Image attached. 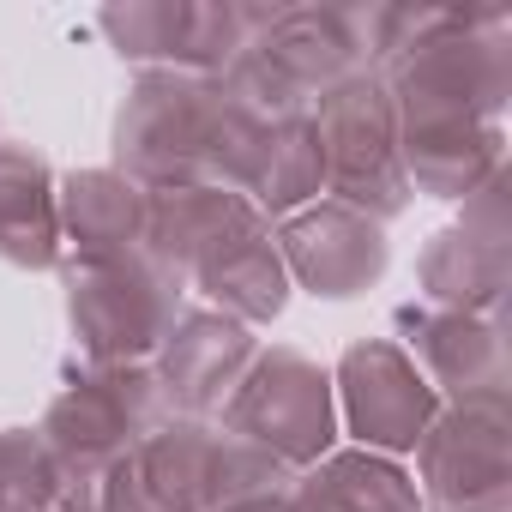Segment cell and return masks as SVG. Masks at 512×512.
Returning <instances> with one entry per match:
<instances>
[{
    "label": "cell",
    "instance_id": "1",
    "mask_svg": "<svg viewBox=\"0 0 512 512\" xmlns=\"http://www.w3.org/2000/svg\"><path fill=\"white\" fill-rule=\"evenodd\" d=\"M266 139V121L241 109L223 79H187V73H139L115 109L109 127V169L139 181L145 193L157 187H247L253 151Z\"/></svg>",
    "mask_w": 512,
    "mask_h": 512
},
{
    "label": "cell",
    "instance_id": "2",
    "mask_svg": "<svg viewBox=\"0 0 512 512\" xmlns=\"http://www.w3.org/2000/svg\"><path fill=\"white\" fill-rule=\"evenodd\" d=\"M61 290H67V326L85 368H139L157 356V344L181 320L187 278L139 247V253H121V260H67Z\"/></svg>",
    "mask_w": 512,
    "mask_h": 512
},
{
    "label": "cell",
    "instance_id": "3",
    "mask_svg": "<svg viewBox=\"0 0 512 512\" xmlns=\"http://www.w3.org/2000/svg\"><path fill=\"white\" fill-rule=\"evenodd\" d=\"M163 416L169 410H163V392H157L151 362H139V368H85L79 380H67L49 398L43 422H37L43 446L61 464V512L109 464H121Z\"/></svg>",
    "mask_w": 512,
    "mask_h": 512
},
{
    "label": "cell",
    "instance_id": "4",
    "mask_svg": "<svg viewBox=\"0 0 512 512\" xmlns=\"http://www.w3.org/2000/svg\"><path fill=\"white\" fill-rule=\"evenodd\" d=\"M223 434L260 446L278 458L290 476L314 470L326 452H338V398H332V368L314 356L272 344L253 356L247 380L223 404Z\"/></svg>",
    "mask_w": 512,
    "mask_h": 512
},
{
    "label": "cell",
    "instance_id": "5",
    "mask_svg": "<svg viewBox=\"0 0 512 512\" xmlns=\"http://www.w3.org/2000/svg\"><path fill=\"white\" fill-rule=\"evenodd\" d=\"M314 133L326 157V199L374 223H392L398 211H410L416 193L398 163V115L380 73H356L338 91H326L314 103Z\"/></svg>",
    "mask_w": 512,
    "mask_h": 512
},
{
    "label": "cell",
    "instance_id": "6",
    "mask_svg": "<svg viewBox=\"0 0 512 512\" xmlns=\"http://www.w3.org/2000/svg\"><path fill=\"white\" fill-rule=\"evenodd\" d=\"M109 49L139 73L217 79L253 37L260 7L241 0H115L97 13Z\"/></svg>",
    "mask_w": 512,
    "mask_h": 512
},
{
    "label": "cell",
    "instance_id": "7",
    "mask_svg": "<svg viewBox=\"0 0 512 512\" xmlns=\"http://www.w3.org/2000/svg\"><path fill=\"white\" fill-rule=\"evenodd\" d=\"M422 512H512V404H446L416 446Z\"/></svg>",
    "mask_w": 512,
    "mask_h": 512
},
{
    "label": "cell",
    "instance_id": "8",
    "mask_svg": "<svg viewBox=\"0 0 512 512\" xmlns=\"http://www.w3.org/2000/svg\"><path fill=\"white\" fill-rule=\"evenodd\" d=\"M332 398H338V434H350L362 452L380 458L416 452L434 416L446 410L422 380V368L392 338H356L332 368Z\"/></svg>",
    "mask_w": 512,
    "mask_h": 512
},
{
    "label": "cell",
    "instance_id": "9",
    "mask_svg": "<svg viewBox=\"0 0 512 512\" xmlns=\"http://www.w3.org/2000/svg\"><path fill=\"white\" fill-rule=\"evenodd\" d=\"M272 241L284 253L290 290H308L320 302H356L392 266L386 223H374V217H362L338 199H314L308 211L272 223Z\"/></svg>",
    "mask_w": 512,
    "mask_h": 512
},
{
    "label": "cell",
    "instance_id": "10",
    "mask_svg": "<svg viewBox=\"0 0 512 512\" xmlns=\"http://www.w3.org/2000/svg\"><path fill=\"white\" fill-rule=\"evenodd\" d=\"M247 55L308 109L326 91H338L344 79L368 73L356 7H260Z\"/></svg>",
    "mask_w": 512,
    "mask_h": 512
},
{
    "label": "cell",
    "instance_id": "11",
    "mask_svg": "<svg viewBox=\"0 0 512 512\" xmlns=\"http://www.w3.org/2000/svg\"><path fill=\"white\" fill-rule=\"evenodd\" d=\"M260 350L266 344L253 338V326H241V320H229L217 308H181V320L169 326V338L151 356L163 410L211 422L235 398V386L247 380V368H253Z\"/></svg>",
    "mask_w": 512,
    "mask_h": 512
},
{
    "label": "cell",
    "instance_id": "12",
    "mask_svg": "<svg viewBox=\"0 0 512 512\" xmlns=\"http://www.w3.org/2000/svg\"><path fill=\"white\" fill-rule=\"evenodd\" d=\"M422 380L434 386L440 404H482L506 398L512 386V356H506V326L500 320H470V314H410V350H404Z\"/></svg>",
    "mask_w": 512,
    "mask_h": 512
},
{
    "label": "cell",
    "instance_id": "13",
    "mask_svg": "<svg viewBox=\"0 0 512 512\" xmlns=\"http://www.w3.org/2000/svg\"><path fill=\"white\" fill-rule=\"evenodd\" d=\"M187 290H199L205 308H217L241 326H272L290 308V272L272 241V223L253 217V223L229 229L217 247H205L199 266L187 272Z\"/></svg>",
    "mask_w": 512,
    "mask_h": 512
},
{
    "label": "cell",
    "instance_id": "14",
    "mask_svg": "<svg viewBox=\"0 0 512 512\" xmlns=\"http://www.w3.org/2000/svg\"><path fill=\"white\" fill-rule=\"evenodd\" d=\"M0 260L19 272H61L67 266L55 169L25 139H0Z\"/></svg>",
    "mask_w": 512,
    "mask_h": 512
},
{
    "label": "cell",
    "instance_id": "15",
    "mask_svg": "<svg viewBox=\"0 0 512 512\" xmlns=\"http://www.w3.org/2000/svg\"><path fill=\"white\" fill-rule=\"evenodd\" d=\"M61 199V241L67 260H121L145 247V205L151 193L127 181L121 169H67L55 175Z\"/></svg>",
    "mask_w": 512,
    "mask_h": 512
},
{
    "label": "cell",
    "instance_id": "16",
    "mask_svg": "<svg viewBox=\"0 0 512 512\" xmlns=\"http://www.w3.org/2000/svg\"><path fill=\"white\" fill-rule=\"evenodd\" d=\"M422 302L434 314H470V320H500L506 290H512V247H494L470 235L464 223H446L428 235L416 260Z\"/></svg>",
    "mask_w": 512,
    "mask_h": 512
},
{
    "label": "cell",
    "instance_id": "17",
    "mask_svg": "<svg viewBox=\"0 0 512 512\" xmlns=\"http://www.w3.org/2000/svg\"><path fill=\"white\" fill-rule=\"evenodd\" d=\"M284 512H422V494L398 458L338 446L290 482Z\"/></svg>",
    "mask_w": 512,
    "mask_h": 512
},
{
    "label": "cell",
    "instance_id": "18",
    "mask_svg": "<svg viewBox=\"0 0 512 512\" xmlns=\"http://www.w3.org/2000/svg\"><path fill=\"white\" fill-rule=\"evenodd\" d=\"M253 217H260V211H253L241 193L211 187V181L157 187L151 205H145V253L187 278V272L199 266L205 247H217L229 229H241V223H253Z\"/></svg>",
    "mask_w": 512,
    "mask_h": 512
},
{
    "label": "cell",
    "instance_id": "19",
    "mask_svg": "<svg viewBox=\"0 0 512 512\" xmlns=\"http://www.w3.org/2000/svg\"><path fill=\"white\" fill-rule=\"evenodd\" d=\"M398 163L410 193L458 205L506 169V127H416L398 133Z\"/></svg>",
    "mask_w": 512,
    "mask_h": 512
},
{
    "label": "cell",
    "instance_id": "20",
    "mask_svg": "<svg viewBox=\"0 0 512 512\" xmlns=\"http://www.w3.org/2000/svg\"><path fill=\"white\" fill-rule=\"evenodd\" d=\"M241 199L260 211L266 223H284V217L308 211L314 199H326V157H320L314 109L266 127L260 151H253V169H247Z\"/></svg>",
    "mask_w": 512,
    "mask_h": 512
},
{
    "label": "cell",
    "instance_id": "21",
    "mask_svg": "<svg viewBox=\"0 0 512 512\" xmlns=\"http://www.w3.org/2000/svg\"><path fill=\"white\" fill-rule=\"evenodd\" d=\"M43 512H61V506H43Z\"/></svg>",
    "mask_w": 512,
    "mask_h": 512
}]
</instances>
